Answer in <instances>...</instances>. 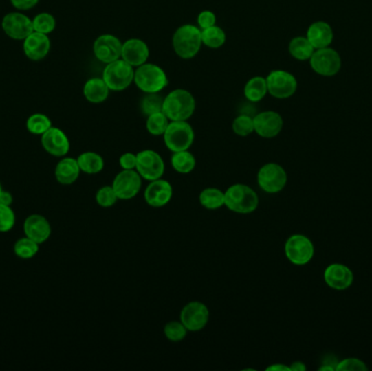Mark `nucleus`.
<instances>
[{"mask_svg": "<svg viewBox=\"0 0 372 371\" xmlns=\"http://www.w3.org/2000/svg\"><path fill=\"white\" fill-rule=\"evenodd\" d=\"M195 108V97L186 89H177L164 97L162 113L170 121H188Z\"/></svg>", "mask_w": 372, "mask_h": 371, "instance_id": "1", "label": "nucleus"}, {"mask_svg": "<svg viewBox=\"0 0 372 371\" xmlns=\"http://www.w3.org/2000/svg\"><path fill=\"white\" fill-rule=\"evenodd\" d=\"M259 205L257 193L250 186L234 184L224 192V206L237 214H248L255 212Z\"/></svg>", "mask_w": 372, "mask_h": 371, "instance_id": "2", "label": "nucleus"}, {"mask_svg": "<svg viewBox=\"0 0 372 371\" xmlns=\"http://www.w3.org/2000/svg\"><path fill=\"white\" fill-rule=\"evenodd\" d=\"M172 45L175 54L182 59H192L201 50V30L193 24H184L175 31Z\"/></svg>", "mask_w": 372, "mask_h": 371, "instance_id": "3", "label": "nucleus"}, {"mask_svg": "<svg viewBox=\"0 0 372 371\" xmlns=\"http://www.w3.org/2000/svg\"><path fill=\"white\" fill-rule=\"evenodd\" d=\"M134 83L145 94L160 93L168 87L167 74L160 67L154 63H144L134 72Z\"/></svg>", "mask_w": 372, "mask_h": 371, "instance_id": "4", "label": "nucleus"}, {"mask_svg": "<svg viewBox=\"0 0 372 371\" xmlns=\"http://www.w3.org/2000/svg\"><path fill=\"white\" fill-rule=\"evenodd\" d=\"M195 139V133L188 121H170L164 134V144L172 153L188 150Z\"/></svg>", "mask_w": 372, "mask_h": 371, "instance_id": "5", "label": "nucleus"}, {"mask_svg": "<svg viewBox=\"0 0 372 371\" xmlns=\"http://www.w3.org/2000/svg\"><path fill=\"white\" fill-rule=\"evenodd\" d=\"M134 68L121 59L108 63L102 74V79L110 91L121 92L128 89L134 82Z\"/></svg>", "mask_w": 372, "mask_h": 371, "instance_id": "6", "label": "nucleus"}, {"mask_svg": "<svg viewBox=\"0 0 372 371\" xmlns=\"http://www.w3.org/2000/svg\"><path fill=\"white\" fill-rule=\"evenodd\" d=\"M259 188L268 194L283 191L287 183V171L276 162H269L259 169L257 175Z\"/></svg>", "mask_w": 372, "mask_h": 371, "instance_id": "7", "label": "nucleus"}, {"mask_svg": "<svg viewBox=\"0 0 372 371\" xmlns=\"http://www.w3.org/2000/svg\"><path fill=\"white\" fill-rule=\"evenodd\" d=\"M284 251L292 264L304 266L314 258L315 246L307 236L294 234L287 238V243L284 246Z\"/></svg>", "mask_w": 372, "mask_h": 371, "instance_id": "8", "label": "nucleus"}, {"mask_svg": "<svg viewBox=\"0 0 372 371\" xmlns=\"http://www.w3.org/2000/svg\"><path fill=\"white\" fill-rule=\"evenodd\" d=\"M310 67L316 74L322 76H333L341 70L342 59L333 48L316 49L309 59Z\"/></svg>", "mask_w": 372, "mask_h": 371, "instance_id": "9", "label": "nucleus"}, {"mask_svg": "<svg viewBox=\"0 0 372 371\" xmlns=\"http://www.w3.org/2000/svg\"><path fill=\"white\" fill-rule=\"evenodd\" d=\"M268 93L276 100H287L296 92L297 81L287 71H271L265 78Z\"/></svg>", "mask_w": 372, "mask_h": 371, "instance_id": "10", "label": "nucleus"}, {"mask_svg": "<svg viewBox=\"0 0 372 371\" xmlns=\"http://www.w3.org/2000/svg\"><path fill=\"white\" fill-rule=\"evenodd\" d=\"M138 164L136 169L138 175L146 181H155L162 179L164 173V162L162 156L155 150L145 149L136 154Z\"/></svg>", "mask_w": 372, "mask_h": 371, "instance_id": "11", "label": "nucleus"}, {"mask_svg": "<svg viewBox=\"0 0 372 371\" xmlns=\"http://www.w3.org/2000/svg\"><path fill=\"white\" fill-rule=\"evenodd\" d=\"M180 319L188 331H201L209 322L208 307L201 302H190L181 311Z\"/></svg>", "mask_w": 372, "mask_h": 371, "instance_id": "12", "label": "nucleus"}, {"mask_svg": "<svg viewBox=\"0 0 372 371\" xmlns=\"http://www.w3.org/2000/svg\"><path fill=\"white\" fill-rule=\"evenodd\" d=\"M112 188L118 199L129 201L140 193L142 188V177L136 170H122L118 173L112 182Z\"/></svg>", "mask_w": 372, "mask_h": 371, "instance_id": "13", "label": "nucleus"}, {"mask_svg": "<svg viewBox=\"0 0 372 371\" xmlns=\"http://www.w3.org/2000/svg\"><path fill=\"white\" fill-rule=\"evenodd\" d=\"M122 43L115 35L104 34L95 41L93 50L95 57L102 63H108L120 59L122 53Z\"/></svg>", "mask_w": 372, "mask_h": 371, "instance_id": "14", "label": "nucleus"}, {"mask_svg": "<svg viewBox=\"0 0 372 371\" xmlns=\"http://www.w3.org/2000/svg\"><path fill=\"white\" fill-rule=\"evenodd\" d=\"M254 128L256 133L263 139H274L281 133L283 119L276 111H263L254 117Z\"/></svg>", "mask_w": 372, "mask_h": 371, "instance_id": "15", "label": "nucleus"}, {"mask_svg": "<svg viewBox=\"0 0 372 371\" xmlns=\"http://www.w3.org/2000/svg\"><path fill=\"white\" fill-rule=\"evenodd\" d=\"M3 29L9 37L18 41L25 40L26 37L34 32L31 19L19 12H11L5 16L3 19Z\"/></svg>", "mask_w": 372, "mask_h": 371, "instance_id": "16", "label": "nucleus"}, {"mask_svg": "<svg viewBox=\"0 0 372 371\" xmlns=\"http://www.w3.org/2000/svg\"><path fill=\"white\" fill-rule=\"evenodd\" d=\"M172 195H173V190H172L171 184L162 179L151 181V183L146 188L145 193H144L146 203L154 208H162L169 204Z\"/></svg>", "mask_w": 372, "mask_h": 371, "instance_id": "17", "label": "nucleus"}, {"mask_svg": "<svg viewBox=\"0 0 372 371\" xmlns=\"http://www.w3.org/2000/svg\"><path fill=\"white\" fill-rule=\"evenodd\" d=\"M323 277L327 285L333 290H347L354 282V273L343 264L329 265Z\"/></svg>", "mask_w": 372, "mask_h": 371, "instance_id": "18", "label": "nucleus"}, {"mask_svg": "<svg viewBox=\"0 0 372 371\" xmlns=\"http://www.w3.org/2000/svg\"><path fill=\"white\" fill-rule=\"evenodd\" d=\"M42 145L48 154L63 157L70 150V142L61 128H50L42 136Z\"/></svg>", "mask_w": 372, "mask_h": 371, "instance_id": "19", "label": "nucleus"}, {"mask_svg": "<svg viewBox=\"0 0 372 371\" xmlns=\"http://www.w3.org/2000/svg\"><path fill=\"white\" fill-rule=\"evenodd\" d=\"M121 58L134 68L147 63L149 58V48L144 41L131 38L123 43Z\"/></svg>", "mask_w": 372, "mask_h": 371, "instance_id": "20", "label": "nucleus"}, {"mask_svg": "<svg viewBox=\"0 0 372 371\" xmlns=\"http://www.w3.org/2000/svg\"><path fill=\"white\" fill-rule=\"evenodd\" d=\"M23 49L26 57L31 60H42L50 53V37L47 34L34 31L24 40Z\"/></svg>", "mask_w": 372, "mask_h": 371, "instance_id": "21", "label": "nucleus"}, {"mask_svg": "<svg viewBox=\"0 0 372 371\" xmlns=\"http://www.w3.org/2000/svg\"><path fill=\"white\" fill-rule=\"evenodd\" d=\"M23 229L25 236L39 244L46 242L52 234L50 223L41 214H31L26 218Z\"/></svg>", "mask_w": 372, "mask_h": 371, "instance_id": "22", "label": "nucleus"}, {"mask_svg": "<svg viewBox=\"0 0 372 371\" xmlns=\"http://www.w3.org/2000/svg\"><path fill=\"white\" fill-rule=\"evenodd\" d=\"M333 31L330 24L327 22L318 21L312 23L307 30V40L315 49L329 47L333 42Z\"/></svg>", "mask_w": 372, "mask_h": 371, "instance_id": "23", "label": "nucleus"}, {"mask_svg": "<svg viewBox=\"0 0 372 371\" xmlns=\"http://www.w3.org/2000/svg\"><path fill=\"white\" fill-rule=\"evenodd\" d=\"M81 172L78 159L74 158H63L56 166L55 175L59 183L63 186H70L78 180Z\"/></svg>", "mask_w": 372, "mask_h": 371, "instance_id": "24", "label": "nucleus"}, {"mask_svg": "<svg viewBox=\"0 0 372 371\" xmlns=\"http://www.w3.org/2000/svg\"><path fill=\"white\" fill-rule=\"evenodd\" d=\"M109 87H107V84L105 83L102 78V79L100 78L89 79L84 85V96L91 104L104 102L109 96Z\"/></svg>", "mask_w": 372, "mask_h": 371, "instance_id": "25", "label": "nucleus"}, {"mask_svg": "<svg viewBox=\"0 0 372 371\" xmlns=\"http://www.w3.org/2000/svg\"><path fill=\"white\" fill-rule=\"evenodd\" d=\"M268 93V87L265 78L254 76L246 83L244 87V95L246 100L252 102H258L265 98Z\"/></svg>", "mask_w": 372, "mask_h": 371, "instance_id": "26", "label": "nucleus"}, {"mask_svg": "<svg viewBox=\"0 0 372 371\" xmlns=\"http://www.w3.org/2000/svg\"><path fill=\"white\" fill-rule=\"evenodd\" d=\"M80 169L87 175H96L102 171L105 161L100 155L94 152H86L80 155L78 158Z\"/></svg>", "mask_w": 372, "mask_h": 371, "instance_id": "27", "label": "nucleus"}, {"mask_svg": "<svg viewBox=\"0 0 372 371\" xmlns=\"http://www.w3.org/2000/svg\"><path fill=\"white\" fill-rule=\"evenodd\" d=\"M315 50L309 41L307 40V37L297 36L289 42V54L296 60H309Z\"/></svg>", "mask_w": 372, "mask_h": 371, "instance_id": "28", "label": "nucleus"}, {"mask_svg": "<svg viewBox=\"0 0 372 371\" xmlns=\"http://www.w3.org/2000/svg\"><path fill=\"white\" fill-rule=\"evenodd\" d=\"M171 166L177 172L188 175L196 167V159L194 155L188 150L173 153L171 157Z\"/></svg>", "mask_w": 372, "mask_h": 371, "instance_id": "29", "label": "nucleus"}, {"mask_svg": "<svg viewBox=\"0 0 372 371\" xmlns=\"http://www.w3.org/2000/svg\"><path fill=\"white\" fill-rule=\"evenodd\" d=\"M199 203L206 210H219L224 206V192L216 188H205L199 194Z\"/></svg>", "mask_w": 372, "mask_h": 371, "instance_id": "30", "label": "nucleus"}, {"mask_svg": "<svg viewBox=\"0 0 372 371\" xmlns=\"http://www.w3.org/2000/svg\"><path fill=\"white\" fill-rule=\"evenodd\" d=\"M226 40H227V37H226V33L221 27L214 25V27L201 30V41L207 47L212 48V49L222 47Z\"/></svg>", "mask_w": 372, "mask_h": 371, "instance_id": "31", "label": "nucleus"}, {"mask_svg": "<svg viewBox=\"0 0 372 371\" xmlns=\"http://www.w3.org/2000/svg\"><path fill=\"white\" fill-rule=\"evenodd\" d=\"M170 120L164 113H156L147 117L146 128L149 134L155 136L164 135L169 126Z\"/></svg>", "mask_w": 372, "mask_h": 371, "instance_id": "32", "label": "nucleus"}, {"mask_svg": "<svg viewBox=\"0 0 372 371\" xmlns=\"http://www.w3.org/2000/svg\"><path fill=\"white\" fill-rule=\"evenodd\" d=\"M164 100V97H162L159 93L146 94L141 102V109L144 115L149 117L153 113H162Z\"/></svg>", "mask_w": 372, "mask_h": 371, "instance_id": "33", "label": "nucleus"}, {"mask_svg": "<svg viewBox=\"0 0 372 371\" xmlns=\"http://www.w3.org/2000/svg\"><path fill=\"white\" fill-rule=\"evenodd\" d=\"M26 128L32 134L36 135H43L45 132L48 131L52 128V121L48 117L42 113H35L28 119Z\"/></svg>", "mask_w": 372, "mask_h": 371, "instance_id": "34", "label": "nucleus"}, {"mask_svg": "<svg viewBox=\"0 0 372 371\" xmlns=\"http://www.w3.org/2000/svg\"><path fill=\"white\" fill-rule=\"evenodd\" d=\"M39 243L26 236V238L17 240L13 249H14L17 256L20 257V258L30 259L36 255L37 251H39Z\"/></svg>", "mask_w": 372, "mask_h": 371, "instance_id": "35", "label": "nucleus"}, {"mask_svg": "<svg viewBox=\"0 0 372 371\" xmlns=\"http://www.w3.org/2000/svg\"><path fill=\"white\" fill-rule=\"evenodd\" d=\"M232 128L237 135L245 136L250 135L252 132H255L254 128V118L248 115H241L233 121Z\"/></svg>", "mask_w": 372, "mask_h": 371, "instance_id": "36", "label": "nucleus"}, {"mask_svg": "<svg viewBox=\"0 0 372 371\" xmlns=\"http://www.w3.org/2000/svg\"><path fill=\"white\" fill-rule=\"evenodd\" d=\"M164 335L171 342H181L188 335V329L181 322H170L164 326Z\"/></svg>", "mask_w": 372, "mask_h": 371, "instance_id": "37", "label": "nucleus"}, {"mask_svg": "<svg viewBox=\"0 0 372 371\" xmlns=\"http://www.w3.org/2000/svg\"><path fill=\"white\" fill-rule=\"evenodd\" d=\"M33 27L35 32L50 34L56 27V20L52 14H39L33 20Z\"/></svg>", "mask_w": 372, "mask_h": 371, "instance_id": "38", "label": "nucleus"}, {"mask_svg": "<svg viewBox=\"0 0 372 371\" xmlns=\"http://www.w3.org/2000/svg\"><path fill=\"white\" fill-rule=\"evenodd\" d=\"M118 199H118L117 194H116L112 186H102L97 191V204L102 208H110L117 203Z\"/></svg>", "mask_w": 372, "mask_h": 371, "instance_id": "39", "label": "nucleus"}, {"mask_svg": "<svg viewBox=\"0 0 372 371\" xmlns=\"http://www.w3.org/2000/svg\"><path fill=\"white\" fill-rule=\"evenodd\" d=\"M16 223V214L10 206L0 204V232H9Z\"/></svg>", "mask_w": 372, "mask_h": 371, "instance_id": "40", "label": "nucleus"}, {"mask_svg": "<svg viewBox=\"0 0 372 371\" xmlns=\"http://www.w3.org/2000/svg\"><path fill=\"white\" fill-rule=\"evenodd\" d=\"M336 370L338 371H367L368 367L364 361L358 358H345L343 361H338Z\"/></svg>", "mask_w": 372, "mask_h": 371, "instance_id": "41", "label": "nucleus"}, {"mask_svg": "<svg viewBox=\"0 0 372 371\" xmlns=\"http://www.w3.org/2000/svg\"><path fill=\"white\" fill-rule=\"evenodd\" d=\"M198 27L201 30L216 25V14L212 11L204 10L197 16Z\"/></svg>", "mask_w": 372, "mask_h": 371, "instance_id": "42", "label": "nucleus"}, {"mask_svg": "<svg viewBox=\"0 0 372 371\" xmlns=\"http://www.w3.org/2000/svg\"><path fill=\"white\" fill-rule=\"evenodd\" d=\"M121 168L123 170H135L138 164V156L133 153H125L119 159Z\"/></svg>", "mask_w": 372, "mask_h": 371, "instance_id": "43", "label": "nucleus"}, {"mask_svg": "<svg viewBox=\"0 0 372 371\" xmlns=\"http://www.w3.org/2000/svg\"><path fill=\"white\" fill-rule=\"evenodd\" d=\"M14 8L19 9V10H30V9L34 8L35 5L39 3V0H11Z\"/></svg>", "mask_w": 372, "mask_h": 371, "instance_id": "44", "label": "nucleus"}, {"mask_svg": "<svg viewBox=\"0 0 372 371\" xmlns=\"http://www.w3.org/2000/svg\"><path fill=\"white\" fill-rule=\"evenodd\" d=\"M12 195L10 193L6 191L1 192V194H0V204L10 206L12 204Z\"/></svg>", "mask_w": 372, "mask_h": 371, "instance_id": "45", "label": "nucleus"}, {"mask_svg": "<svg viewBox=\"0 0 372 371\" xmlns=\"http://www.w3.org/2000/svg\"><path fill=\"white\" fill-rule=\"evenodd\" d=\"M267 371H291L289 366L287 365H282V363H274V365H271L268 368L265 369Z\"/></svg>", "mask_w": 372, "mask_h": 371, "instance_id": "46", "label": "nucleus"}, {"mask_svg": "<svg viewBox=\"0 0 372 371\" xmlns=\"http://www.w3.org/2000/svg\"><path fill=\"white\" fill-rule=\"evenodd\" d=\"M289 368H291V371H306V369H307L305 366V363H302V361H294L289 366Z\"/></svg>", "mask_w": 372, "mask_h": 371, "instance_id": "47", "label": "nucleus"}, {"mask_svg": "<svg viewBox=\"0 0 372 371\" xmlns=\"http://www.w3.org/2000/svg\"><path fill=\"white\" fill-rule=\"evenodd\" d=\"M3 192V188H1V184H0V194Z\"/></svg>", "mask_w": 372, "mask_h": 371, "instance_id": "48", "label": "nucleus"}]
</instances>
